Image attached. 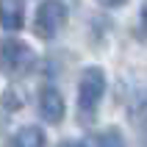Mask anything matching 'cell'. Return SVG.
Segmentation results:
<instances>
[{
  "label": "cell",
  "mask_w": 147,
  "mask_h": 147,
  "mask_svg": "<svg viewBox=\"0 0 147 147\" xmlns=\"http://www.w3.org/2000/svg\"><path fill=\"white\" fill-rule=\"evenodd\" d=\"M33 61H36V56H33V50L28 47L25 42H20V39L3 42V47H0V67H3L8 75L28 72L33 67Z\"/></svg>",
  "instance_id": "3957f363"
},
{
  "label": "cell",
  "mask_w": 147,
  "mask_h": 147,
  "mask_svg": "<svg viewBox=\"0 0 147 147\" xmlns=\"http://www.w3.org/2000/svg\"><path fill=\"white\" fill-rule=\"evenodd\" d=\"M45 131L42 128H36V125H25V128H20L14 136V147H45Z\"/></svg>",
  "instance_id": "8992f818"
},
{
  "label": "cell",
  "mask_w": 147,
  "mask_h": 147,
  "mask_svg": "<svg viewBox=\"0 0 147 147\" xmlns=\"http://www.w3.org/2000/svg\"><path fill=\"white\" fill-rule=\"evenodd\" d=\"M103 3H108V6H111V3H119V0H103Z\"/></svg>",
  "instance_id": "9c48e42d"
},
{
  "label": "cell",
  "mask_w": 147,
  "mask_h": 147,
  "mask_svg": "<svg viewBox=\"0 0 147 147\" xmlns=\"http://www.w3.org/2000/svg\"><path fill=\"white\" fill-rule=\"evenodd\" d=\"M67 6L58 0H45L36 8V20H33V31L39 39H53L61 28L67 25Z\"/></svg>",
  "instance_id": "7a4b0ae2"
},
{
  "label": "cell",
  "mask_w": 147,
  "mask_h": 147,
  "mask_svg": "<svg viewBox=\"0 0 147 147\" xmlns=\"http://www.w3.org/2000/svg\"><path fill=\"white\" fill-rule=\"evenodd\" d=\"M25 22V3L22 0H0V25L6 31H20Z\"/></svg>",
  "instance_id": "5b68a950"
},
{
  "label": "cell",
  "mask_w": 147,
  "mask_h": 147,
  "mask_svg": "<svg viewBox=\"0 0 147 147\" xmlns=\"http://www.w3.org/2000/svg\"><path fill=\"white\" fill-rule=\"evenodd\" d=\"M97 147H122V136H119V131H117V128H111V131H106L103 136H100Z\"/></svg>",
  "instance_id": "ba28073f"
},
{
  "label": "cell",
  "mask_w": 147,
  "mask_h": 147,
  "mask_svg": "<svg viewBox=\"0 0 147 147\" xmlns=\"http://www.w3.org/2000/svg\"><path fill=\"white\" fill-rule=\"evenodd\" d=\"M3 106L11 108V111L22 108V106H25V92H22V89H17V86H8L6 94H3Z\"/></svg>",
  "instance_id": "52a82bcc"
},
{
  "label": "cell",
  "mask_w": 147,
  "mask_h": 147,
  "mask_svg": "<svg viewBox=\"0 0 147 147\" xmlns=\"http://www.w3.org/2000/svg\"><path fill=\"white\" fill-rule=\"evenodd\" d=\"M103 94H106V72L100 67H89L78 83V106H81L83 119H94V111H97Z\"/></svg>",
  "instance_id": "6da1fadb"
},
{
  "label": "cell",
  "mask_w": 147,
  "mask_h": 147,
  "mask_svg": "<svg viewBox=\"0 0 147 147\" xmlns=\"http://www.w3.org/2000/svg\"><path fill=\"white\" fill-rule=\"evenodd\" d=\"M39 111H42V117H45L47 122H53V125L64 119L67 106H64V97L58 94L56 86H45V89H42V94H39Z\"/></svg>",
  "instance_id": "277c9868"
}]
</instances>
